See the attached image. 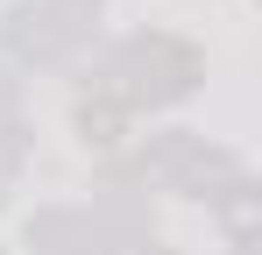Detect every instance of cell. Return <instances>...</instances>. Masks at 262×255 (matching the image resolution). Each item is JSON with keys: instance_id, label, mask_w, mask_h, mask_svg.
Wrapping results in <instances>:
<instances>
[{"instance_id": "3", "label": "cell", "mask_w": 262, "mask_h": 255, "mask_svg": "<svg viewBox=\"0 0 262 255\" xmlns=\"http://www.w3.org/2000/svg\"><path fill=\"white\" fill-rule=\"evenodd\" d=\"M121 128H128V107H121L114 92L78 99V135H85V149H114V142H121Z\"/></svg>"}, {"instance_id": "8", "label": "cell", "mask_w": 262, "mask_h": 255, "mask_svg": "<svg viewBox=\"0 0 262 255\" xmlns=\"http://www.w3.org/2000/svg\"><path fill=\"white\" fill-rule=\"evenodd\" d=\"M149 255H170V248H149Z\"/></svg>"}, {"instance_id": "6", "label": "cell", "mask_w": 262, "mask_h": 255, "mask_svg": "<svg viewBox=\"0 0 262 255\" xmlns=\"http://www.w3.org/2000/svg\"><path fill=\"white\" fill-rule=\"evenodd\" d=\"M14 114V78H7V64H0V121Z\"/></svg>"}, {"instance_id": "5", "label": "cell", "mask_w": 262, "mask_h": 255, "mask_svg": "<svg viewBox=\"0 0 262 255\" xmlns=\"http://www.w3.org/2000/svg\"><path fill=\"white\" fill-rule=\"evenodd\" d=\"M50 14H57V22H71V29H78V36H85V22L92 14H99V0H43Z\"/></svg>"}, {"instance_id": "1", "label": "cell", "mask_w": 262, "mask_h": 255, "mask_svg": "<svg viewBox=\"0 0 262 255\" xmlns=\"http://www.w3.org/2000/svg\"><path fill=\"white\" fill-rule=\"evenodd\" d=\"M199 71H206V57L191 42L149 29V36H128L106 57V78H92V92H114L121 107H163V99H184L199 85Z\"/></svg>"}, {"instance_id": "7", "label": "cell", "mask_w": 262, "mask_h": 255, "mask_svg": "<svg viewBox=\"0 0 262 255\" xmlns=\"http://www.w3.org/2000/svg\"><path fill=\"white\" fill-rule=\"evenodd\" d=\"M0 206H7V177H0Z\"/></svg>"}, {"instance_id": "2", "label": "cell", "mask_w": 262, "mask_h": 255, "mask_svg": "<svg viewBox=\"0 0 262 255\" xmlns=\"http://www.w3.org/2000/svg\"><path fill=\"white\" fill-rule=\"evenodd\" d=\"M71 42H78V29L57 22L50 7H14V14H7V50H14L21 64H64Z\"/></svg>"}, {"instance_id": "4", "label": "cell", "mask_w": 262, "mask_h": 255, "mask_svg": "<svg viewBox=\"0 0 262 255\" xmlns=\"http://www.w3.org/2000/svg\"><path fill=\"white\" fill-rule=\"evenodd\" d=\"M21 163H29V128L7 114V121H0V177H14Z\"/></svg>"}]
</instances>
